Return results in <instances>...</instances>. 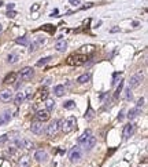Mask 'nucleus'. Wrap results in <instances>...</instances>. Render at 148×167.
I'll return each instance as SVG.
<instances>
[{"label": "nucleus", "mask_w": 148, "mask_h": 167, "mask_svg": "<svg viewBox=\"0 0 148 167\" xmlns=\"http://www.w3.org/2000/svg\"><path fill=\"white\" fill-rule=\"evenodd\" d=\"M76 124H77V119H76L74 116H70V118H67V119L59 122V128L62 130L64 134H69V133H71V131L76 128Z\"/></svg>", "instance_id": "1"}, {"label": "nucleus", "mask_w": 148, "mask_h": 167, "mask_svg": "<svg viewBox=\"0 0 148 167\" xmlns=\"http://www.w3.org/2000/svg\"><path fill=\"white\" fill-rule=\"evenodd\" d=\"M88 61V54H73L66 59L67 65H82Z\"/></svg>", "instance_id": "2"}, {"label": "nucleus", "mask_w": 148, "mask_h": 167, "mask_svg": "<svg viewBox=\"0 0 148 167\" xmlns=\"http://www.w3.org/2000/svg\"><path fill=\"white\" fill-rule=\"evenodd\" d=\"M69 159H70L71 163H78L82 159V152L80 149V146H76V148L71 149L70 153H69Z\"/></svg>", "instance_id": "3"}, {"label": "nucleus", "mask_w": 148, "mask_h": 167, "mask_svg": "<svg viewBox=\"0 0 148 167\" xmlns=\"http://www.w3.org/2000/svg\"><path fill=\"white\" fill-rule=\"evenodd\" d=\"M59 131V120H52L49 124H48L47 130H45V134L48 137H54L56 135V133Z\"/></svg>", "instance_id": "4"}, {"label": "nucleus", "mask_w": 148, "mask_h": 167, "mask_svg": "<svg viewBox=\"0 0 148 167\" xmlns=\"http://www.w3.org/2000/svg\"><path fill=\"white\" fill-rule=\"evenodd\" d=\"M141 81H143V73H136V75H133V76H130V79H129V86L128 87L129 88H134L137 87V86H140Z\"/></svg>", "instance_id": "5"}, {"label": "nucleus", "mask_w": 148, "mask_h": 167, "mask_svg": "<svg viewBox=\"0 0 148 167\" xmlns=\"http://www.w3.org/2000/svg\"><path fill=\"white\" fill-rule=\"evenodd\" d=\"M30 130L33 134L36 135H41L44 131H45V128H44V124L41 123V122H39V120H36V122H33L30 124Z\"/></svg>", "instance_id": "6"}, {"label": "nucleus", "mask_w": 148, "mask_h": 167, "mask_svg": "<svg viewBox=\"0 0 148 167\" xmlns=\"http://www.w3.org/2000/svg\"><path fill=\"white\" fill-rule=\"evenodd\" d=\"M33 76H34V71L30 66H25L24 69H21V72H19V77L22 80H30Z\"/></svg>", "instance_id": "7"}, {"label": "nucleus", "mask_w": 148, "mask_h": 167, "mask_svg": "<svg viewBox=\"0 0 148 167\" xmlns=\"http://www.w3.org/2000/svg\"><path fill=\"white\" fill-rule=\"evenodd\" d=\"M44 43H45V39L41 37V36H39V37H36V39L33 40L32 43H29V50H30V51H36V50H37L40 46H43Z\"/></svg>", "instance_id": "8"}, {"label": "nucleus", "mask_w": 148, "mask_h": 167, "mask_svg": "<svg viewBox=\"0 0 148 167\" xmlns=\"http://www.w3.org/2000/svg\"><path fill=\"white\" fill-rule=\"evenodd\" d=\"M134 131H136V126L132 124V123H129V124H126L124 127V138L125 140H128V138H130L133 134H134Z\"/></svg>", "instance_id": "9"}, {"label": "nucleus", "mask_w": 148, "mask_h": 167, "mask_svg": "<svg viewBox=\"0 0 148 167\" xmlns=\"http://www.w3.org/2000/svg\"><path fill=\"white\" fill-rule=\"evenodd\" d=\"M12 91L11 90H1L0 91V101L1 102H10L12 100Z\"/></svg>", "instance_id": "10"}, {"label": "nucleus", "mask_w": 148, "mask_h": 167, "mask_svg": "<svg viewBox=\"0 0 148 167\" xmlns=\"http://www.w3.org/2000/svg\"><path fill=\"white\" fill-rule=\"evenodd\" d=\"M95 145H96V138H95L93 135H91L88 140H85V141L82 142V146H84L85 151H92Z\"/></svg>", "instance_id": "11"}, {"label": "nucleus", "mask_w": 148, "mask_h": 167, "mask_svg": "<svg viewBox=\"0 0 148 167\" xmlns=\"http://www.w3.org/2000/svg\"><path fill=\"white\" fill-rule=\"evenodd\" d=\"M34 159L40 162V163H43V162H47L48 160V153L45 151H43V149H40L34 153Z\"/></svg>", "instance_id": "12"}, {"label": "nucleus", "mask_w": 148, "mask_h": 167, "mask_svg": "<svg viewBox=\"0 0 148 167\" xmlns=\"http://www.w3.org/2000/svg\"><path fill=\"white\" fill-rule=\"evenodd\" d=\"M36 119L41 122V123H44V122H47L49 119V112L45 111V109H43V111H39L36 113Z\"/></svg>", "instance_id": "13"}, {"label": "nucleus", "mask_w": 148, "mask_h": 167, "mask_svg": "<svg viewBox=\"0 0 148 167\" xmlns=\"http://www.w3.org/2000/svg\"><path fill=\"white\" fill-rule=\"evenodd\" d=\"M10 120H11V113L8 111L3 112L1 115H0V126H6L10 123Z\"/></svg>", "instance_id": "14"}, {"label": "nucleus", "mask_w": 148, "mask_h": 167, "mask_svg": "<svg viewBox=\"0 0 148 167\" xmlns=\"http://www.w3.org/2000/svg\"><path fill=\"white\" fill-rule=\"evenodd\" d=\"M18 166H19V167H29V166H30V158H29L28 155L21 156V158H19V160H18Z\"/></svg>", "instance_id": "15"}, {"label": "nucleus", "mask_w": 148, "mask_h": 167, "mask_svg": "<svg viewBox=\"0 0 148 167\" xmlns=\"http://www.w3.org/2000/svg\"><path fill=\"white\" fill-rule=\"evenodd\" d=\"M55 50L59 51V53H63L67 50V41L66 40H59L56 44H55Z\"/></svg>", "instance_id": "16"}, {"label": "nucleus", "mask_w": 148, "mask_h": 167, "mask_svg": "<svg viewBox=\"0 0 148 167\" xmlns=\"http://www.w3.org/2000/svg\"><path fill=\"white\" fill-rule=\"evenodd\" d=\"M64 93H66V88H64V86L63 84H58V86H55L54 88V94L56 97H62L64 96Z\"/></svg>", "instance_id": "17"}, {"label": "nucleus", "mask_w": 148, "mask_h": 167, "mask_svg": "<svg viewBox=\"0 0 148 167\" xmlns=\"http://www.w3.org/2000/svg\"><path fill=\"white\" fill-rule=\"evenodd\" d=\"M140 113H141L140 108H132L130 111L128 112V118H129V120H133L134 118H137Z\"/></svg>", "instance_id": "18"}, {"label": "nucleus", "mask_w": 148, "mask_h": 167, "mask_svg": "<svg viewBox=\"0 0 148 167\" xmlns=\"http://www.w3.org/2000/svg\"><path fill=\"white\" fill-rule=\"evenodd\" d=\"M16 79V73H14V72H11V73H8L7 76L4 77V80H3V83L4 84H11V83H14Z\"/></svg>", "instance_id": "19"}, {"label": "nucleus", "mask_w": 148, "mask_h": 167, "mask_svg": "<svg viewBox=\"0 0 148 167\" xmlns=\"http://www.w3.org/2000/svg\"><path fill=\"white\" fill-rule=\"evenodd\" d=\"M89 80H91V73H84V75H81V76L77 77V83L84 84V83H88Z\"/></svg>", "instance_id": "20"}, {"label": "nucleus", "mask_w": 148, "mask_h": 167, "mask_svg": "<svg viewBox=\"0 0 148 167\" xmlns=\"http://www.w3.org/2000/svg\"><path fill=\"white\" fill-rule=\"evenodd\" d=\"M91 135H92V130H91V128H86L85 131L82 133V135H81V137L78 138V142H80V144H82L84 141H85V140H88V138H89Z\"/></svg>", "instance_id": "21"}, {"label": "nucleus", "mask_w": 148, "mask_h": 167, "mask_svg": "<svg viewBox=\"0 0 148 167\" xmlns=\"http://www.w3.org/2000/svg\"><path fill=\"white\" fill-rule=\"evenodd\" d=\"M25 100H26V98H25V93H22V91H19V93L14 97V102H15V105H21Z\"/></svg>", "instance_id": "22"}, {"label": "nucleus", "mask_w": 148, "mask_h": 167, "mask_svg": "<svg viewBox=\"0 0 148 167\" xmlns=\"http://www.w3.org/2000/svg\"><path fill=\"white\" fill-rule=\"evenodd\" d=\"M122 93H124L125 101H132L133 100V93H132V90H130L129 87H126L125 90H122Z\"/></svg>", "instance_id": "23"}, {"label": "nucleus", "mask_w": 148, "mask_h": 167, "mask_svg": "<svg viewBox=\"0 0 148 167\" xmlns=\"http://www.w3.org/2000/svg\"><path fill=\"white\" fill-rule=\"evenodd\" d=\"M22 148H25V149H28V151H30V149H33L34 148V144L30 140H22Z\"/></svg>", "instance_id": "24"}, {"label": "nucleus", "mask_w": 148, "mask_h": 167, "mask_svg": "<svg viewBox=\"0 0 148 167\" xmlns=\"http://www.w3.org/2000/svg\"><path fill=\"white\" fill-rule=\"evenodd\" d=\"M55 109V102H54V100H45V111L48 112H52Z\"/></svg>", "instance_id": "25"}, {"label": "nucleus", "mask_w": 148, "mask_h": 167, "mask_svg": "<svg viewBox=\"0 0 148 167\" xmlns=\"http://www.w3.org/2000/svg\"><path fill=\"white\" fill-rule=\"evenodd\" d=\"M7 62L8 64H15V62H18V54H15V53L8 54L7 55Z\"/></svg>", "instance_id": "26"}, {"label": "nucleus", "mask_w": 148, "mask_h": 167, "mask_svg": "<svg viewBox=\"0 0 148 167\" xmlns=\"http://www.w3.org/2000/svg\"><path fill=\"white\" fill-rule=\"evenodd\" d=\"M16 43L21 44V46H29V37L28 36H21L16 39Z\"/></svg>", "instance_id": "27"}, {"label": "nucleus", "mask_w": 148, "mask_h": 167, "mask_svg": "<svg viewBox=\"0 0 148 167\" xmlns=\"http://www.w3.org/2000/svg\"><path fill=\"white\" fill-rule=\"evenodd\" d=\"M51 59H52V57H45V58H41V59H39V61H37V66H43V65H47L48 62H49V61H51Z\"/></svg>", "instance_id": "28"}, {"label": "nucleus", "mask_w": 148, "mask_h": 167, "mask_svg": "<svg viewBox=\"0 0 148 167\" xmlns=\"http://www.w3.org/2000/svg\"><path fill=\"white\" fill-rule=\"evenodd\" d=\"M122 86H124V81H122V80H119V86L117 87V90H115V94H114V98H115V100H117L118 97H119V94L122 93V90H124V87H122Z\"/></svg>", "instance_id": "29"}, {"label": "nucleus", "mask_w": 148, "mask_h": 167, "mask_svg": "<svg viewBox=\"0 0 148 167\" xmlns=\"http://www.w3.org/2000/svg\"><path fill=\"white\" fill-rule=\"evenodd\" d=\"M76 106V102L74 101H66V102H63V108L64 109H71V108H74Z\"/></svg>", "instance_id": "30"}, {"label": "nucleus", "mask_w": 148, "mask_h": 167, "mask_svg": "<svg viewBox=\"0 0 148 167\" xmlns=\"http://www.w3.org/2000/svg\"><path fill=\"white\" fill-rule=\"evenodd\" d=\"M7 142H8V134H3V135H0V146L6 145Z\"/></svg>", "instance_id": "31"}, {"label": "nucleus", "mask_w": 148, "mask_h": 167, "mask_svg": "<svg viewBox=\"0 0 148 167\" xmlns=\"http://www.w3.org/2000/svg\"><path fill=\"white\" fill-rule=\"evenodd\" d=\"M92 118H93V111H92V108H91V105H89V106H88V112H86L85 113V119H92Z\"/></svg>", "instance_id": "32"}, {"label": "nucleus", "mask_w": 148, "mask_h": 167, "mask_svg": "<svg viewBox=\"0 0 148 167\" xmlns=\"http://www.w3.org/2000/svg\"><path fill=\"white\" fill-rule=\"evenodd\" d=\"M93 50H95L93 46H84L82 50H80V53H92Z\"/></svg>", "instance_id": "33"}, {"label": "nucleus", "mask_w": 148, "mask_h": 167, "mask_svg": "<svg viewBox=\"0 0 148 167\" xmlns=\"http://www.w3.org/2000/svg\"><path fill=\"white\" fill-rule=\"evenodd\" d=\"M33 96H34L33 90H32V88H28V90H26V94H25V98H26V100H32Z\"/></svg>", "instance_id": "34"}, {"label": "nucleus", "mask_w": 148, "mask_h": 167, "mask_svg": "<svg viewBox=\"0 0 148 167\" xmlns=\"http://www.w3.org/2000/svg\"><path fill=\"white\" fill-rule=\"evenodd\" d=\"M40 96H41V98H43V100H45V98H47V96H48V90H47V87H44L43 90H41Z\"/></svg>", "instance_id": "35"}, {"label": "nucleus", "mask_w": 148, "mask_h": 167, "mask_svg": "<svg viewBox=\"0 0 148 167\" xmlns=\"http://www.w3.org/2000/svg\"><path fill=\"white\" fill-rule=\"evenodd\" d=\"M7 17H8V18H15L16 13L14 11V10H8V11H7Z\"/></svg>", "instance_id": "36"}, {"label": "nucleus", "mask_w": 148, "mask_h": 167, "mask_svg": "<svg viewBox=\"0 0 148 167\" xmlns=\"http://www.w3.org/2000/svg\"><path fill=\"white\" fill-rule=\"evenodd\" d=\"M81 1H82V0H69V3H70L71 6H80Z\"/></svg>", "instance_id": "37"}, {"label": "nucleus", "mask_w": 148, "mask_h": 167, "mask_svg": "<svg viewBox=\"0 0 148 167\" xmlns=\"http://www.w3.org/2000/svg\"><path fill=\"white\" fill-rule=\"evenodd\" d=\"M14 153H15V149H14V148H8L7 151H6V155H10V156H12Z\"/></svg>", "instance_id": "38"}, {"label": "nucleus", "mask_w": 148, "mask_h": 167, "mask_svg": "<svg viewBox=\"0 0 148 167\" xmlns=\"http://www.w3.org/2000/svg\"><path fill=\"white\" fill-rule=\"evenodd\" d=\"M143 105H144V98H139L137 100V108H140Z\"/></svg>", "instance_id": "39"}, {"label": "nucleus", "mask_w": 148, "mask_h": 167, "mask_svg": "<svg viewBox=\"0 0 148 167\" xmlns=\"http://www.w3.org/2000/svg\"><path fill=\"white\" fill-rule=\"evenodd\" d=\"M91 7H93V3H89V4L82 6V7H81V10H86V8H91Z\"/></svg>", "instance_id": "40"}, {"label": "nucleus", "mask_w": 148, "mask_h": 167, "mask_svg": "<svg viewBox=\"0 0 148 167\" xmlns=\"http://www.w3.org/2000/svg\"><path fill=\"white\" fill-rule=\"evenodd\" d=\"M118 31H119V28H118V26H112V28H111V29H110V32H118Z\"/></svg>", "instance_id": "41"}, {"label": "nucleus", "mask_w": 148, "mask_h": 167, "mask_svg": "<svg viewBox=\"0 0 148 167\" xmlns=\"http://www.w3.org/2000/svg\"><path fill=\"white\" fill-rule=\"evenodd\" d=\"M39 7H40V4H34V6H33L30 10H32V11H36V10H39Z\"/></svg>", "instance_id": "42"}, {"label": "nucleus", "mask_w": 148, "mask_h": 167, "mask_svg": "<svg viewBox=\"0 0 148 167\" xmlns=\"http://www.w3.org/2000/svg\"><path fill=\"white\" fill-rule=\"evenodd\" d=\"M124 119V111H121V113L118 115V120H122Z\"/></svg>", "instance_id": "43"}, {"label": "nucleus", "mask_w": 148, "mask_h": 167, "mask_svg": "<svg viewBox=\"0 0 148 167\" xmlns=\"http://www.w3.org/2000/svg\"><path fill=\"white\" fill-rule=\"evenodd\" d=\"M139 25H140V22H137V21H134V22H132V26H133V28H137Z\"/></svg>", "instance_id": "44"}, {"label": "nucleus", "mask_w": 148, "mask_h": 167, "mask_svg": "<svg viewBox=\"0 0 148 167\" xmlns=\"http://www.w3.org/2000/svg\"><path fill=\"white\" fill-rule=\"evenodd\" d=\"M12 8H14V4H12V3L7 4V10H12Z\"/></svg>", "instance_id": "45"}, {"label": "nucleus", "mask_w": 148, "mask_h": 167, "mask_svg": "<svg viewBox=\"0 0 148 167\" xmlns=\"http://www.w3.org/2000/svg\"><path fill=\"white\" fill-rule=\"evenodd\" d=\"M44 83H45V84H49V83H51V79H45V81H44Z\"/></svg>", "instance_id": "46"}, {"label": "nucleus", "mask_w": 148, "mask_h": 167, "mask_svg": "<svg viewBox=\"0 0 148 167\" xmlns=\"http://www.w3.org/2000/svg\"><path fill=\"white\" fill-rule=\"evenodd\" d=\"M1 31H3V26H1V24H0V33H1Z\"/></svg>", "instance_id": "47"}, {"label": "nucleus", "mask_w": 148, "mask_h": 167, "mask_svg": "<svg viewBox=\"0 0 148 167\" xmlns=\"http://www.w3.org/2000/svg\"><path fill=\"white\" fill-rule=\"evenodd\" d=\"M1 6H3V1H0V7H1Z\"/></svg>", "instance_id": "48"}]
</instances>
